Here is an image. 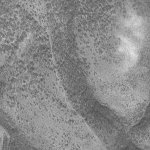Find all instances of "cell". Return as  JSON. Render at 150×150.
I'll return each instance as SVG.
<instances>
[{"instance_id": "1", "label": "cell", "mask_w": 150, "mask_h": 150, "mask_svg": "<svg viewBox=\"0 0 150 150\" xmlns=\"http://www.w3.org/2000/svg\"><path fill=\"white\" fill-rule=\"evenodd\" d=\"M120 52L125 56V66L129 67L134 64L138 58V52L135 45L128 37L121 36L118 47Z\"/></svg>"}]
</instances>
